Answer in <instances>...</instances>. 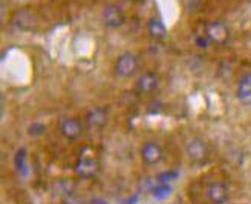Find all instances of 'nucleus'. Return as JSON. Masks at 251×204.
I'll list each match as a JSON object with an SVG mask.
<instances>
[{
  "instance_id": "1",
  "label": "nucleus",
  "mask_w": 251,
  "mask_h": 204,
  "mask_svg": "<svg viewBox=\"0 0 251 204\" xmlns=\"http://www.w3.org/2000/svg\"><path fill=\"white\" fill-rule=\"evenodd\" d=\"M205 198L211 204H227L230 200V189L222 182H211L205 187Z\"/></svg>"
},
{
  "instance_id": "2",
  "label": "nucleus",
  "mask_w": 251,
  "mask_h": 204,
  "mask_svg": "<svg viewBox=\"0 0 251 204\" xmlns=\"http://www.w3.org/2000/svg\"><path fill=\"white\" fill-rule=\"evenodd\" d=\"M138 69V58L130 54V52H124L117 58L115 62V73L121 78H130L135 75Z\"/></svg>"
},
{
  "instance_id": "3",
  "label": "nucleus",
  "mask_w": 251,
  "mask_h": 204,
  "mask_svg": "<svg viewBox=\"0 0 251 204\" xmlns=\"http://www.w3.org/2000/svg\"><path fill=\"white\" fill-rule=\"evenodd\" d=\"M185 154L192 162L201 163L208 157V146L201 137H193L185 143Z\"/></svg>"
},
{
  "instance_id": "4",
  "label": "nucleus",
  "mask_w": 251,
  "mask_h": 204,
  "mask_svg": "<svg viewBox=\"0 0 251 204\" xmlns=\"http://www.w3.org/2000/svg\"><path fill=\"white\" fill-rule=\"evenodd\" d=\"M140 156H141V160L144 162V164H147V166H155V164H158L162 160L164 152H162V148L158 142L150 140V142H146L141 146Z\"/></svg>"
},
{
  "instance_id": "5",
  "label": "nucleus",
  "mask_w": 251,
  "mask_h": 204,
  "mask_svg": "<svg viewBox=\"0 0 251 204\" xmlns=\"http://www.w3.org/2000/svg\"><path fill=\"white\" fill-rule=\"evenodd\" d=\"M98 171V163L97 159L94 156H87V154H81L77 160V164H75V174H77L83 180H89L92 178Z\"/></svg>"
},
{
  "instance_id": "6",
  "label": "nucleus",
  "mask_w": 251,
  "mask_h": 204,
  "mask_svg": "<svg viewBox=\"0 0 251 204\" xmlns=\"http://www.w3.org/2000/svg\"><path fill=\"white\" fill-rule=\"evenodd\" d=\"M81 123L78 119H74V118H65L61 119L60 122V133L61 136L74 142V140H78L80 136H81Z\"/></svg>"
},
{
  "instance_id": "7",
  "label": "nucleus",
  "mask_w": 251,
  "mask_h": 204,
  "mask_svg": "<svg viewBox=\"0 0 251 204\" xmlns=\"http://www.w3.org/2000/svg\"><path fill=\"white\" fill-rule=\"evenodd\" d=\"M230 37L227 26L222 21H213L207 26V38L215 44H225Z\"/></svg>"
},
{
  "instance_id": "8",
  "label": "nucleus",
  "mask_w": 251,
  "mask_h": 204,
  "mask_svg": "<svg viewBox=\"0 0 251 204\" xmlns=\"http://www.w3.org/2000/svg\"><path fill=\"white\" fill-rule=\"evenodd\" d=\"M136 87H138V90H140V93H143V95L153 93L156 88L159 87L158 75L155 72H146V73H143L140 78H138Z\"/></svg>"
},
{
  "instance_id": "9",
  "label": "nucleus",
  "mask_w": 251,
  "mask_h": 204,
  "mask_svg": "<svg viewBox=\"0 0 251 204\" xmlns=\"http://www.w3.org/2000/svg\"><path fill=\"white\" fill-rule=\"evenodd\" d=\"M237 99L242 105L251 107V73H245L237 84Z\"/></svg>"
},
{
  "instance_id": "10",
  "label": "nucleus",
  "mask_w": 251,
  "mask_h": 204,
  "mask_svg": "<svg viewBox=\"0 0 251 204\" xmlns=\"http://www.w3.org/2000/svg\"><path fill=\"white\" fill-rule=\"evenodd\" d=\"M101 17H103V21L106 26H110V28H120L124 23V16H123L121 9L114 5L106 6Z\"/></svg>"
},
{
  "instance_id": "11",
  "label": "nucleus",
  "mask_w": 251,
  "mask_h": 204,
  "mask_svg": "<svg viewBox=\"0 0 251 204\" xmlns=\"http://www.w3.org/2000/svg\"><path fill=\"white\" fill-rule=\"evenodd\" d=\"M54 192L63 200L71 198L75 195V184L71 180H58L54 184Z\"/></svg>"
},
{
  "instance_id": "12",
  "label": "nucleus",
  "mask_w": 251,
  "mask_h": 204,
  "mask_svg": "<svg viewBox=\"0 0 251 204\" xmlns=\"http://www.w3.org/2000/svg\"><path fill=\"white\" fill-rule=\"evenodd\" d=\"M147 29H149V34L152 35V38H155V40H164L167 35L166 26L158 19H150L149 24H147Z\"/></svg>"
},
{
  "instance_id": "13",
  "label": "nucleus",
  "mask_w": 251,
  "mask_h": 204,
  "mask_svg": "<svg viewBox=\"0 0 251 204\" xmlns=\"http://www.w3.org/2000/svg\"><path fill=\"white\" fill-rule=\"evenodd\" d=\"M86 122L92 128H98V126L106 123V113L100 108H94L86 114Z\"/></svg>"
},
{
  "instance_id": "14",
  "label": "nucleus",
  "mask_w": 251,
  "mask_h": 204,
  "mask_svg": "<svg viewBox=\"0 0 251 204\" xmlns=\"http://www.w3.org/2000/svg\"><path fill=\"white\" fill-rule=\"evenodd\" d=\"M170 192H172V186L167 184V183H161L153 190V197L158 198V200H164V198H169L170 197Z\"/></svg>"
}]
</instances>
